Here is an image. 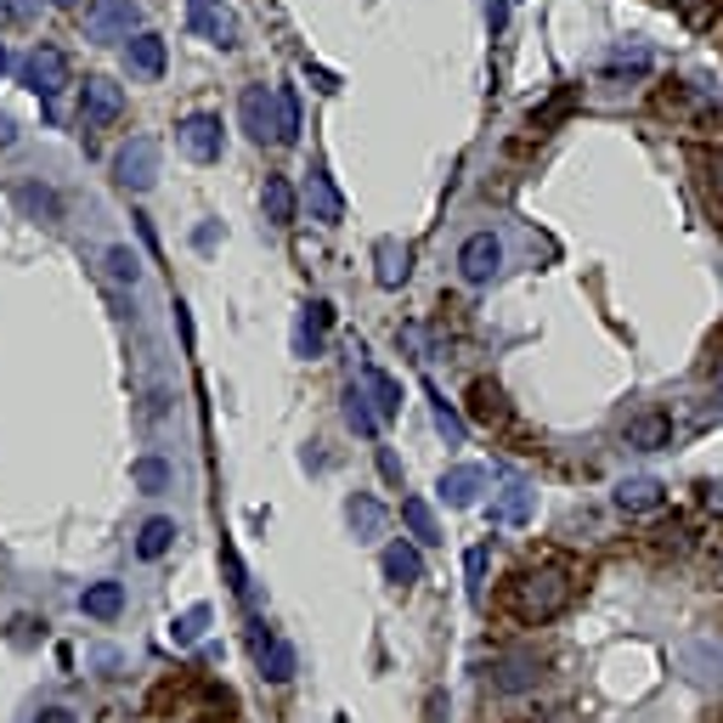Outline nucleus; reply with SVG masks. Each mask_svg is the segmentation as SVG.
I'll return each mask as SVG.
<instances>
[{
    "label": "nucleus",
    "mask_w": 723,
    "mask_h": 723,
    "mask_svg": "<svg viewBox=\"0 0 723 723\" xmlns=\"http://www.w3.org/2000/svg\"><path fill=\"white\" fill-rule=\"evenodd\" d=\"M571 599H576V583H571L565 565H525V571H514L503 583L498 610L525 621V628H543V621L571 610Z\"/></svg>",
    "instance_id": "f257e3e1"
},
{
    "label": "nucleus",
    "mask_w": 723,
    "mask_h": 723,
    "mask_svg": "<svg viewBox=\"0 0 723 723\" xmlns=\"http://www.w3.org/2000/svg\"><path fill=\"white\" fill-rule=\"evenodd\" d=\"M237 119H244V130L261 141H272V148H288V141L300 136V103L288 85H249L244 103H237Z\"/></svg>",
    "instance_id": "f03ea898"
},
{
    "label": "nucleus",
    "mask_w": 723,
    "mask_h": 723,
    "mask_svg": "<svg viewBox=\"0 0 723 723\" xmlns=\"http://www.w3.org/2000/svg\"><path fill=\"white\" fill-rule=\"evenodd\" d=\"M18 85L34 91L40 103H57V91L68 85V57L57 52V45H34V52L18 63Z\"/></svg>",
    "instance_id": "7ed1b4c3"
},
{
    "label": "nucleus",
    "mask_w": 723,
    "mask_h": 723,
    "mask_svg": "<svg viewBox=\"0 0 723 723\" xmlns=\"http://www.w3.org/2000/svg\"><path fill=\"white\" fill-rule=\"evenodd\" d=\"M114 181L125 192H148L159 181V141L153 136H130L125 148L114 153Z\"/></svg>",
    "instance_id": "20e7f679"
},
{
    "label": "nucleus",
    "mask_w": 723,
    "mask_h": 723,
    "mask_svg": "<svg viewBox=\"0 0 723 723\" xmlns=\"http://www.w3.org/2000/svg\"><path fill=\"white\" fill-rule=\"evenodd\" d=\"M187 29L199 40H210V45H221V52L237 45V18H232V7H221V0H187Z\"/></svg>",
    "instance_id": "39448f33"
},
{
    "label": "nucleus",
    "mask_w": 723,
    "mask_h": 723,
    "mask_svg": "<svg viewBox=\"0 0 723 723\" xmlns=\"http://www.w3.org/2000/svg\"><path fill=\"white\" fill-rule=\"evenodd\" d=\"M690 170H695V187H701L706 215H712L717 232H723V141H717V148H690Z\"/></svg>",
    "instance_id": "423d86ee"
},
{
    "label": "nucleus",
    "mask_w": 723,
    "mask_h": 723,
    "mask_svg": "<svg viewBox=\"0 0 723 723\" xmlns=\"http://www.w3.org/2000/svg\"><path fill=\"white\" fill-rule=\"evenodd\" d=\"M498 266H503V244H498L492 232H475L469 244L458 249V277H464L469 288L492 283V277H498Z\"/></svg>",
    "instance_id": "0eeeda50"
},
{
    "label": "nucleus",
    "mask_w": 723,
    "mask_h": 723,
    "mask_svg": "<svg viewBox=\"0 0 723 723\" xmlns=\"http://www.w3.org/2000/svg\"><path fill=\"white\" fill-rule=\"evenodd\" d=\"M656 114H667L672 125H712V103L695 85H679V79L656 91Z\"/></svg>",
    "instance_id": "6e6552de"
},
{
    "label": "nucleus",
    "mask_w": 723,
    "mask_h": 723,
    "mask_svg": "<svg viewBox=\"0 0 723 723\" xmlns=\"http://www.w3.org/2000/svg\"><path fill=\"white\" fill-rule=\"evenodd\" d=\"M176 141H181L187 159L215 164V159H221V119H215V114H187V119L176 125Z\"/></svg>",
    "instance_id": "1a4fd4ad"
},
{
    "label": "nucleus",
    "mask_w": 723,
    "mask_h": 723,
    "mask_svg": "<svg viewBox=\"0 0 723 723\" xmlns=\"http://www.w3.org/2000/svg\"><path fill=\"white\" fill-rule=\"evenodd\" d=\"M136 23H141L136 0H96L91 18H85L91 40H136Z\"/></svg>",
    "instance_id": "9d476101"
},
{
    "label": "nucleus",
    "mask_w": 723,
    "mask_h": 723,
    "mask_svg": "<svg viewBox=\"0 0 723 723\" xmlns=\"http://www.w3.org/2000/svg\"><path fill=\"white\" fill-rule=\"evenodd\" d=\"M119 114H125V91L114 79H103V74H91L79 85V119L85 125H114Z\"/></svg>",
    "instance_id": "9b49d317"
},
{
    "label": "nucleus",
    "mask_w": 723,
    "mask_h": 723,
    "mask_svg": "<svg viewBox=\"0 0 723 723\" xmlns=\"http://www.w3.org/2000/svg\"><path fill=\"white\" fill-rule=\"evenodd\" d=\"M255 656H261V679H266V684H288V679L300 672V656H295V645H288L283 634L255 628Z\"/></svg>",
    "instance_id": "f8f14e48"
},
{
    "label": "nucleus",
    "mask_w": 723,
    "mask_h": 723,
    "mask_svg": "<svg viewBox=\"0 0 723 723\" xmlns=\"http://www.w3.org/2000/svg\"><path fill=\"white\" fill-rule=\"evenodd\" d=\"M442 503L447 509H475L480 503V492H487V469H475V464H458V469H447L442 475Z\"/></svg>",
    "instance_id": "ddd939ff"
},
{
    "label": "nucleus",
    "mask_w": 723,
    "mask_h": 723,
    "mask_svg": "<svg viewBox=\"0 0 723 723\" xmlns=\"http://www.w3.org/2000/svg\"><path fill=\"white\" fill-rule=\"evenodd\" d=\"M373 277H379V288H402L413 277V249L396 244V237H379L373 244Z\"/></svg>",
    "instance_id": "4468645a"
},
{
    "label": "nucleus",
    "mask_w": 723,
    "mask_h": 723,
    "mask_svg": "<svg viewBox=\"0 0 723 723\" xmlns=\"http://www.w3.org/2000/svg\"><path fill=\"white\" fill-rule=\"evenodd\" d=\"M362 391H368V402H373V413H379V424H391L396 413H402V384L384 373V368H362Z\"/></svg>",
    "instance_id": "2eb2a0df"
},
{
    "label": "nucleus",
    "mask_w": 723,
    "mask_h": 723,
    "mask_svg": "<svg viewBox=\"0 0 723 723\" xmlns=\"http://www.w3.org/2000/svg\"><path fill=\"white\" fill-rule=\"evenodd\" d=\"M538 509V492H532V480H509L503 498L492 503V525H525Z\"/></svg>",
    "instance_id": "dca6fc26"
},
{
    "label": "nucleus",
    "mask_w": 723,
    "mask_h": 723,
    "mask_svg": "<svg viewBox=\"0 0 723 723\" xmlns=\"http://www.w3.org/2000/svg\"><path fill=\"white\" fill-rule=\"evenodd\" d=\"M538 679H543V667H538L532 656H509V661H498V667H492V690H498V695L538 690Z\"/></svg>",
    "instance_id": "f3484780"
},
{
    "label": "nucleus",
    "mask_w": 723,
    "mask_h": 723,
    "mask_svg": "<svg viewBox=\"0 0 723 723\" xmlns=\"http://www.w3.org/2000/svg\"><path fill=\"white\" fill-rule=\"evenodd\" d=\"M616 509H621V514H656V509H661V480L628 475V480L616 487Z\"/></svg>",
    "instance_id": "a211bd4d"
},
{
    "label": "nucleus",
    "mask_w": 723,
    "mask_h": 723,
    "mask_svg": "<svg viewBox=\"0 0 723 723\" xmlns=\"http://www.w3.org/2000/svg\"><path fill=\"white\" fill-rule=\"evenodd\" d=\"M176 538H181V525L170 514H153V520H141V532H136V554L141 560H164L176 549Z\"/></svg>",
    "instance_id": "6ab92c4d"
},
{
    "label": "nucleus",
    "mask_w": 723,
    "mask_h": 723,
    "mask_svg": "<svg viewBox=\"0 0 723 723\" xmlns=\"http://www.w3.org/2000/svg\"><path fill=\"white\" fill-rule=\"evenodd\" d=\"M125 63H130V74H141V79H159V74H164V40L141 29V34L125 45Z\"/></svg>",
    "instance_id": "aec40b11"
},
{
    "label": "nucleus",
    "mask_w": 723,
    "mask_h": 723,
    "mask_svg": "<svg viewBox=\"0 0 723 723\" xmlns=\"http://www.w3.org/2000/svg\"><path fill=\"white\" fill-rule=\"evenodd\" d=\"M469 418L487 424V429L509 418V402H503V391H498L492 379H475V384H469Z\"/></svg>",
    "instance_id": "412c9836"
},
{
    "label": "nucleus",
    "mask_w": 723,
    "mask_h": 723,
    "mask_svg": "<svg viewBox=\"0 0 723 723\" xmlns=\"http://www.w3.org/2000/svg\"><path fill=\"white\" fill-rule=\"evenodd\" d=\"M79 610H85L91 621H114V616L125 610V583H108V576H103V583H91V588L79 594Z\"/></svg>",
    "instance_id": "4be33fe9"
},
{
    "label": "nucleus",
    "mask_w": 723,
    "mask_h": 723,
    "mask_svg": "<svg viewBox=\"0 0 723 723\" xmlns=\"http://www.w3.org/2000/svg\"><path fill=\"white\" fill-rule=\"evenodd\" d=\"M306 204H311L317 221H345V199H340V187L328 181V170H311V181H306Z\"/></svg>",
    "instance_id": "5701e85b"
},
{
    "label": "nucleus",
    "mask_w": 723,
    "mask_h": 723,
    "mask_svg": "<svg viewBox=\"0 0 723 723\" xmlns=\"http://www.w3.org/2000/svg\"><path fill=\"white\" fill-rule=\"evenodd\" d=\"M384 576H391V583L396 588H413L418 583V576H424V554L413 549V543H391V549H384Z\"/></svg>",
    "instance_id": "b1692460"
},
{
    "label": "nucleus",
    "mask_w": 723,
    "mask_h": 723,
    "mask_svg": "<svg viewBox=\"0 0 723 723\" xmlns=\"http://www.w3.org/2000/svg\"><path fill=\"white\" fill-rule=\"evenodd\" d=\"M328 328H333V306H328V300H311V306L300 311V333H295L300 357H317V345H322Z\"/></svg>",
    "instance_id": "393cba45"
},
{
    "label": "nucleus",
    "mask_w": 723,
    "mask_h": 723,
    "mask_svg": "<svg viewBox=\"0 0 723 723\" xmlns=\"http://www.w3.org/2000/svg\"><path fill=\"white\" fill-rule=\"evenodd\" d=\"M18 210L29 215V221H63V199L52 187H40V181H23L18 187Z\"/></svg>",
    "instance_id": "a878e982"
},
{
    "label": "nucleus",
    "mask_w": 723,
    "mask_h": 723,
    "mask_svg": "<svg viewBox=\"0 0 723 723\" xmlns=\"http://www.w3.org/2000/svg\"><path fill=\"white\" fill-rule=\"evenodd\" d=\"M672 442V418L667 413H639L634 424H628V447H639V453H656V447H667Z\"/></svg>",
    "instance_id": "bb28decb"
},
{
    "label": "nucleus",
    "mask_w": 723,
    "mask_h": 723,
    "mask_svg": "<svg viewBox=\"0 0 723 723\" xmlns=\"http://www.w3.org/2000/svg\"><path fill=\"white\" fill-rule=\"evenodd\" d=\"M261 204H266V221H277V226H288V221H295V210H300V199H295V187H288V176H266Z\"/></svg>",
    "instance_id": "cd10ccee"
},
{
    "label": "nucleus",
    "mask_w": 723,
    "mask_h": 723,
    "mask_svg": "<svg viewBox=\"0 0 723 723\" xmlns=\"http://www.w3.org/2000/svg\"><path fill=\"white\" fill-rule=\"evenodd\" d=\"M130 480H136V492H170L176 469H170L164 458H153V453H141V458L130 464Z\"/></svg>",
    "instance_id": "c85d7f7f"
},
{
    "label": "nucleus",
    "mask_w": 723,
    "mask_h": 723,
    "mask_svg": "<svg viewBox=\"0 0 723 723\" xmlns=\"http://www.w3.org/2000/svg\"><path fill=\"white\" fill-rule=\"evenodd\" d=\"M402 520H407V532H413V543H442V525H436V509H429L424 498H402Z\"/></svg>",
    "instance_id": "c756f323"
},
{
    "label": "nucleus",
    "mask_w": 723,
    "mask_h": 723,
    "mask_svg": "<svg viewBox=\"0 0 723 723\" xmlns=\"http://www.w3.org/2000/svg\"><path fill=\"white\" fill-rule=\"evenodd\" d=\"M345 424L357 429V436H379V413H373V402H368V391H362V384H351V391H345Z\"/></svg>",
    "instance_id": "7c9ffc66"
},
{
    "label": "nucleus",
    "mask_w": 723,
    "mask_h": 723,
    "mask_svg": "<svg viewBox=\"0 0 723 723\" xmlns=\"http://www.w3.org/2000/svg\"><path fill=\"white\" fill-rule=\"evenodd\" d=\"M424 396H429V413H436V429H442V436H447V442H464V429H469V424H464L458 407L442 396V384H424Z\"/></svg>",
    "instance_id": "2f4dec72"
},
{
    "label": "nucleus",
    "mask_w": 723,
    "mask_h": 723,
    "mask_svg": "<svg viewBox=\"0 0 723 723\" xmlns=\"http://www.w3.org/2000/svg\"><path fill=\"white\" fill-rule=\"evenodd\" d=\"M204 628H210V605H192V610H181L176 621H170V645H199L204 639Z\"/></svg>",
    "instance_id": "473e14b6"
},
{
    "label": "nucleus",
    "mask_w": 723,
    "mask_h": 723,
    "mask_svg": "<svg viewBox=\"0 0 723 723\" xmlns=\"http://www.w3.org/2000/svg\"><path fill=\"white\" fill-rule=\"evenodd\" d=\"M103 266H108V283H119V288H136V283H141V261H136V249H125V244H114V249L103 255Z\"/></svg>",
    "instance_id": "72a5a7b5"
},
{
    "label": "nucleus",
    "mask_w": 723,
    "mask_h": 723,
    "mask_svg": "<svg viewBox=\"0 0 723 723\" xmlns=\"http://www.w3.org/2000/svg\"><path fill=\"white\" fill-rule=\"evenodd\" d=\"M345 514H351V525H357V538H373V532H379V525H384V509H379V503H373L368 492H357Z\"/></svg>",
    "instance_id": "f704fd0d"
},
{
    "label": "nucleus",
    "mask_w": 723,
    "mask_h": 723,
    "mask_svg": "<svg viewBox=\"0 0 723 723\" xmlns=\"http://www.w3.org/2000/svg\"><path fill=\"white\" fill-rule=\"evenodd\" d=\"M690 538H695L690 525H684V520H672V525H661V532H656V549H672V554H684V549H690Z\"/></svg>",
    "instance_id": "c9c22d12"
},
{
    "label": "nucleus",
    "mask_w": 723,
    "mask_h": 723,
    "mask_svg": "<svg viewBox=\"0 0 723 723\" xmlns=\"http://www.w3.org/2000/svg\"><path fill=\"white\" fill-rule=\"evenodd\" d=\"M464 576H469V594L480 599V583H487V549H480V543L464 554Z\"/></svg>",
    "instance_id": "e433bc0d"
},
{
    "label": "nucleus",
    "mask_w": 723,
    "mask_h": 723,
    "mask_svg": "<svg viewBox=\"0 0 723 723\" xmlns=\"http://www.w3.org/2000/svg\"><path fill=\"white\" fill-rule=\"evenodd\" d=\"M672 7H679V12H684V18H690V23L701 29V23H712V12H717V0H672Z\"/></svg>",
    "instance_id": "4c0bfd02"
},
{
    "label": "nucleus",
    "mask_w": 723,
    "mask_h": 723,
    "mask_svg": "<svg viewBox=\"0 0 723 723\" xmlns=\"http://www.w3.org/2000/svg\"><path fill=\"white\" fill-rule=\"evenodd\" d=\"M40 12V0H0V18H12V23H29Z\"/></svg>",
    "instance_id": "58836bf2"
},
{
    "label": "nucleus",
    "mask_w": 723,
    "mask_h": 723,
    "mask_svg": "<svg viewBox=\"0 0 723 723\" xmlns=\"http://www.w3.org/2000/svg\"><path fill=\"white\" fill-rule=\"evenodd\" d=\"M701 509H712V514H723V480H701Z\"/></svg>",
    "instance_id": "ea45409f"
},
{
    "label": "nucleus",
    "mask_w": 723,
    "mask_h": 723,
    "mask_svg": "<svg viewBox=\"0 0 723 723\" xmlns=\"http://www.w3.org/2000/svg\"><path fill=\"white\" fill-rule=\"evenodd\" d=\"M487 23H492V34H503V23H509V0H487Z\"/></svg>",
    "instance_id": "a19ab883"
},
{
    "label": "nucleus",
    "mask_w": 723,
    "mask_h": 723,
    "mask_svg": "<svg viewBox=\"0 0 723 723\" xmlns=\"http://www.w3.org/2000/svg\"><path fill=\"white\" fill-rule=\"evenodd\" d=\"M34 723H74V712H68V706H45Z\"/></svg>",
    "instance_id": "79ce46f5"
},
{
    "label": "nucleus",
    "mask_w": 723,
    "mask_h": 723,
    "mask_svg": "<svg viewBox=\"0 0 723 723\" xmlns=\"http://www.w3.org/2000/svg\"><path fill=\"white\" fill-rule=\"evenodd\" d=\"M18 141V125H12V114H0V148H12Z\"/></svg>",
    "instance_id": "37998d69"
},
{
    "label": "nucleus",
    "mask_w": 723,
    "mask_h": 723,
    "mask_svg": "<svg viewBox=\"0 0 723 723\" xmlns=\"http://www.w3.org/2000/svg\"><path fill=\"white\" fill-rule=\"evenodd\" d=\"M712 379H723V340L712 345Z\"/></svg>",
    "instance_id": "c03bdc74"
},
{
    "label": "nucleus",
    "mask_w": 723,
    "mask_h": 723,
    "mask_svg": "<svg viewBox=\"0 0 723 723\" xmlns=\"http://www.w3.org/2000/svg\"><path fill=\"white\" fill-rule=\"evenodd\" d=\"M12 68V57H7V45H0V74H7Z\"/></svg>",
    "instance_id": "a18cd8bd"
},
{
    "label": "nucleus",
    "mask_w": 723,
    "mask_h": 723,
    "mask_svg": "<svg viewBox=\"0 0 723 723\" xmlns=\"http://www.w3.org/2000/svg\"><path fill=\"white\" fill-rule=\"evenodd\" d=\"M57 7H79V0H57Z\"/></svg>",
    "instance_id": "49530a36"
}]
</instances>
